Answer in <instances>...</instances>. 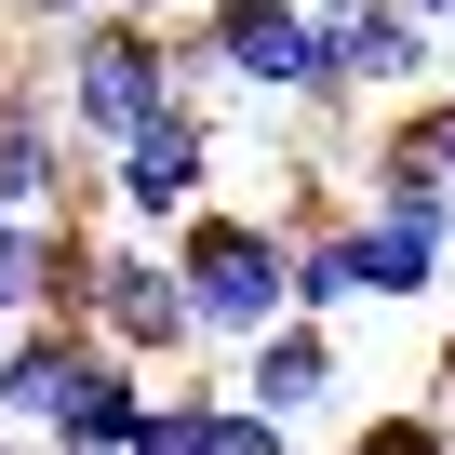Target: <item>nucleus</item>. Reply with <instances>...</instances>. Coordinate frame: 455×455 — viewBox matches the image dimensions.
Here are the masks:
<instances>
[{
    "mask_svg": "<svg viewBox=\"0 0 455 455\" xmlns=\"http://www.w3.org/2000/svg\"><path fill=\"white\" fill-rule=\"evenodd\" d=\"M161 242H174V282H188V322H201V362L214 375L295 308V242H282V214H255V201H201L188 228H161Z\"/></svg>",
    "mask_w": 455,
    "mask_h": 455,
    "instance_id": "1",
    "label": "nucleus"
},
{
    "mask_svg": "<svg viewBox=\"0 0 455 455\" xmlns=\"http://www.w3.org/2000/svg\"><path fill=\"white\" fill-rule=\"evenodd\" d=\"M54 54V94H68V134L81 148H121L148 108H174L188 81H174V14H81V28H54L41 41Z\"/></svg>",
    "mask_w": 455,
    "mask_h": 455,
    "instance_id": "2",
    "label": "nucleus"
},
{
    "mask_svg": "<svg viewBox=\"0 0 455 455\" xmlns=\"http://www.w3.org/2000/svg\"><path fill=\"white\" fill-rule=\"evenodd\" d=\"M81 322H94L108 348H134L148 375L201 362V322H188V282H174V242H161V228H121V214H94V268H81Z\"/></svg>",
    "mask_w": 455,
    "mask_h": 455,
    "instance_id": "3",
    "label": "nucleus"
},
{
    "mask_svg": "<svg viewBox=\"0 0 455 455\" xmlns=\"http://www.w3.org/2000/svg\"><path fill=\"white\" fill-rule=\"evenodd\" d=\"M214 134H228V108H201V94L148 108L121 148H94V214H121V228H188V214L214 201Z\"/></svg>",
    "mask_w": 455,
    "mask_h": 455,
    "instance_id": "4",
    "label": "nucleus"
},
{
    "mask_svg": "<svg viewBox=\"0 0 455 455\" xmlns=\"http://www.w3.org/2000/svg\"><path fill=\"white\" fill-rule=\"evenodd\" d=\"M335 28V68H322V108L308 121H362V108H402L442 81V28L415 0H362V14H322Z\"/></svg>",
    "mask_w": 455,
    "mask_h": 455,
    "instance_id": "5",
    "label": "nucleus"
},
{
    "mask_svg": "<svg viewBox=\"0 0 455 455\" xmlns=\"http://www.w3.org/2000/svg\"><path fill=\"white\" fill-rule=\"evenodd\" d=\"M94 322L81 308H28V322H0V428H54L68 402H81V375H94Z\"/></svg>",
    "mask_w": 455,
    "mask_h": 455,
    "instance_id": "6",
    "label": "nucleus"
},
{
    "mask_svg": "<svg viewBox=\"0 0 455 455\" xmlns=\"http://www.w3.org/2000/svg\"><path fill=\"white\" fill-rule=\"evenodd\" d=\"M228 388H242V402H268L282 428H308V415L348 388V375H335V322H322V308H282L242 362H228Z\"/></svg>",
    "mask_w": 455,
    "mask_h": 455,
    "instance_id": "7",
    "label": "nucleus"
},
{
    "mask_svg": "<svg viewBox=\"0 0 455 455\" xmlns=\"http://www.w3.org/2000/svg\"><path fill=\"white\" fill-rule=\"evenodd\" d=\"M348 268H362V308H428L442 268H455V242L415 228V214H362L348 201Z\"/></svg>",
    "mask_w": 455,
    "mask_h": 455,
    "instance_id": "8",
    "label": "nucleus"
},
{
    "mask_svg": "<svg viewBox=\"0 0 455 455\" xmlns=\"http://www.w3.org/2000/svg\"><path fill=\"white\" fill-rule=\"evenodd\" d=\"M148 388H161V375H148L134 348H94V375H81V402L54 415V442H68V455H134V415H148Z\"/></svg>",
    "mask_w": 455,
    "mask_h": 455,
    "instance_id": "9",
    "label": "nucleus"
},
{
    "mask_svg": "<svg viewBox=\"0 0 455 455\" xmlns=\"http://www.w3.org/2000/svg\"><path fill=\"white\" fill-rule=\"evenodd\" d=\"M295 308H322V322H348V308H362V268H348V214L295 242Z\"/></svg>",
    "mask_w": 455,
    "mask_h": 455,
    "instance_id": "10",
    "label": "nucleus"
},
{
    "mask_svg": "<svg viewBox=\"0 0 455 455\" xmlns=\"http://www.w3.org/2000/svg\"><path fill=\"white\" fill-rule=\"evenodd\" d=\"M335 455H455V415H442V402H388V415H362Z\"/></svg>",
    "mask_w": 455,
    "mask_h": 455,
    "instance_id": "11",
    "label": "nucleus"
},
{
    "mask_svg": "<svg viewBox=\"0 0 455 455\" xmlns=\"http://www.w3.org/2000/svg\"><path fill=\"white\" fill-rule=\"evenodd\" d=\"M201 455H295V428H282L268 402H242V388H214V428H201Z\"/></svg>",
    "mask_w": 455,
    "mask_h": 455,
    "instance_id": "12",
    "label": "nucleus"
},
{
    "mask_svg": "<svg viewBox=\"0 0 455 455\" xmlns=\"http://www.w3.org/2000/svg\"><path fill=\"white\" fill-rule=\"evenodd\" d=\"M388 121H402V134H415V148H428V161L455 174V81H428V94H402Z\"/></svg>",
    "mask_w": 455,
    "mask_h": 455,
    "instance_id": "13",
    "label": "nucleus"
},
{
    "mask_svg": "<svg viewBox=\"0 0 455 455\" xmlns=\"http://www.w3.org/2000/svg\"><path fill=\"white\" fill-rule=\"evenodd\" d=\"M81 14H108V0H0V28H41V41H54V28H81Z\"/></svg>",
    "mask_w": 455,
    "mask_h": 455,
    "instance_id": "14",
    "label": "nucleus"
},
{
    "mask_svg": "<svg viewBox=\"0 0 455 455\" xmlns=\"http://www.w3.org/2000/svg\"><path fill=\"white\" fill-rule=\"evenodd\" d=\"M121 14H188V0H121Z\"/></svg>",
    "mask_w": 455,
    "mask_h": 455,
    "instance_id": "15",
    "label": "nucleus"
},
{
    "mask_svg": "<svg viewBox=\"0 0 455 455\" xmlns=\"http://www.w3.org/2000/svg\"><path fill=\"white\" fill-rule=\"evenodd\" d=\"M415 14H428V28H455V0H415Z\"/></svg>",
    "mask_w": 455,
    "mask_h": 455,
    "instance_id": "16",
    "label": "nucleus"
},
{
    "mask_svg": "<svg viewBox=\"0 0 455 455\" xmlns=\"http://www.w3.org/2000/svg\"><path fill=\"white\" fill-rule=\"evenodd\" d=\"M308 14H362V0H308Z\"/></svg>",
    "mask_w": 455,
    "mask_h": 455,
    "instance_id": "17",
    "label": "nucleus"
},
{
    "mask_svg": "<svg viewBox=\"0 0 455 455\" xmlns=\"http://www.w3.org/2000/svg\"><path fill=\"white\" fill-rule=\"evenodd\" d=\"M0 81H14V54H0Z\"/></svg>",
    "mask_w": 455,
    "mask_h": 455,
    "instance_id": "18",
    "label": "nucleus"
}]
</instances>
